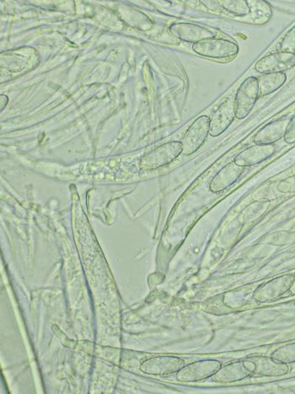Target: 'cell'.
<instances>
[{
  "label": "cell",
  "mask_w": 295,
  "mask_h": 394,
  "mask_svg": "<svg viewBox=\"0 0 295 394\" xmlns=\"http://www.w3.org/2000/svg\"><path fill=\"white\" fill-rule=\"evenodd\" d=\"M260 95L259 80L248 77L239 86L235 100V118L243 119L250 114Z\"/></svg>",
  "instance_id": "cell-1"
},
{
  "label": "cell",
  "mask_w": 295,
  "mask_h": 394,
  "mask_svg": "<svg viewBox=\"0 0 295 394\" xmlns=\"http://www.w3.org/2000/svg\"><path fill=\"white\" fill-rule=\"evenodd\" d=\"M286 143H295V115L289 120L288 128H287L286 134L284 135Z\"/></svg>",
  "instance_id": "cell-23"
},
{
  "label": "cell",
  "mask_w": 295,
  "mask_h": 394,
  "mask_svg": "<svg viewBox=\"0 0 295 394\" xmlns=\"http://www.w3.org/2000/svg\"><path fill=\"white\" fill-rule=\"evenodd\" d=\"M295 67L294 53L277 52L261 57L255 65V69L261 74L284 73Z\"/></svg>",
  "instance_id": "cell-6"
},
{
  "label": "cell",
  "mask_w": 295,
  "mask_h": 394,
  "mask_svg": "<svg viewBox=\"0 0 295 394\" xmlns=\"http://www.w3.org/2000/svg\"><path fill=\"white\" fill-rule=\"evenodd\" d=\"M280 50L295 55V26L286 33L280 44Z\"/></svg>",
  "instance_id": "cell-20"
},
{
  "label": "cell",
  "mask_w": 295,
  "mask_h": 394,
  "mask_svg": "<svg viewBox=\"0 0 295 394\" xmlns=\"http://www.w3.org/2000/svg\"><path fill=\"white\" fill-rule=\"evenodd\" d=\"M235 118V102L227 98L218 109L216 110L214 117L210 120V135L212 137H218L227 130Z\"/></svg>",
  "instance_id": "cell-10"
},
{
  "label": "cell",
  "mask_w": 295,
  "mask_h": 394,
  "mask_svg": "<svg viewBox=\"0 0 295 394\" xmlns=\"http://www.w3.org/2000/svg\"><path fill=\"white\" fill-rule=\"evenodd\" d=\"M257 80H259L260 95L265 97L281 88L285 84L287 76L284 73L265 74Z\"/></svg>",
  "instance_id": "cell-16"
},
{
  "label": "cell",
  "mask_w": 295,
  "mask_h": 394,
  "mask_svg": "<svg viewBox=\"0 0 295 394\" xmlns=\"http://www.w3.org/2000/svg\"><path fill=\"white\" fill-rule=\"evenodd\" d=\"M184 364V360L176 358H153L143 365V371L149 374H165L179 371Z\"/></svg>",
  "instance_id": "cell-14"
},
{
  "label": "cell",
  "mask_w": 295,
  "mask_h": 394,
  "mask_svg": "<svg viewBox=\"0 0 295 394\" xmlns=\"http://www.w3.org/2000/svg\"><path fill=\"white\" fill-rule=\"evenodd\" d=\"M182 151V144L178 141L162 144L143 157L140 163L141 168L144 170H155L165 167L177 159Z\"/></svg>",
  "instance_id": "cell-3"
},
{
  "label": "cell",
  "mask_w": 295,
  "mask_h": 394,
  "mask_svg": "<svg viewBox=\"0 0 295 394\" xmlns=\"http://www.w3.org/2000/svg\"><path fill=\"white\" fill-rule=\"evenodd\" d=\"M256 364V374L267 376H280L289 372L287 364L266 356H255L250 358Z\"/></svg>",
  "instance_id": "cell-15"
},
{
  "label": "cell",
  "mask_w": 295,
  "mask_h": 394,
  "mask_svg": "<svg viewBox=\"0 0 295 394\" xmlns=\"http://www.w3.org/2000/svg\"><path fill=\"white\" fill-rule=\"evenodd\" d=\"M272 240V243L277 244V246H284V245L295 243V233L280 232V233L273 235Z\"/></svg>",
  "instance_id": "cell-21"
},
{
  "label": "cell",
  "mask_w": 295,
  "mask_h": 394,
  "mask_svg": "<svg viewBox=\"0 0 295 394\" xmlns=\"http://www.w3.org/2000/svg\"><path fill=\"white\" fill-rule=\"evenodd\" d=\"M170 31L177 39L193 44L203 40L215 39L217 34V32L212 29L192 23L174 24L170 27Z\"/></svg>",
  "instance_id": "cell-8"
},
{
  "label": "cell",
  "mask_w": 295,
  "mask_h": 394,
  "mask_svg": "<svg viewBox=\"0 0 295 394\" xmlns=\"http://www.w3.org/2000/svg\"><path fill=\"white\" fill-rule=\"evenodd\" d=\"M220 368H221V363L219 360H201L184 368L180 372L178 379L186 381L203 380L213 376Z\"/></svg>",
  "instance_id": "cell-11"
},
{
  "label": "cell",
  "mask_w": 295,
  "mask_h": 394,
  "mask_svg": "<svg viewBox=\"0 0 295 394\" xmlns=\"http://www.w3.org/2000/svg\"><path fill=\"white\" fill-rule=\"evenodd\" d=\"M256 364L251 359L239 360V362H233L227 365V366L219 369V370L213 376V380L216 383H234L247 379L255 373Z\"/></svg>",
  "instance_id": "cell-5"
},
{
  "label": "cell",
  "mask_w": 295,
  "mask_h": 394,
  "mask_svg": "<svg viewBox=\"0 0 295 394\" xmlns=\"http://www.w3.org/2000/svg\"><path fill=\"white\" fill-rule=\"evenodd\" d=\"M210 120L207 116H202L195 120L192 125L189 127L184 137V143H182V147H184L182 153L184 155H193L205 143L207 135H210Z\"/></svg>",
  "instance_id": "cell-4"
},
{
  "label": "cell",
  "mask_w": 295,
  "mask_h": 394,
  "mask_svg": "<svg viewBox=\"0 0 295 394\" xmlns=\"http://www.w3.org/2000/svg\"><path fill=\"white\" fill-rule=\"evenodd\" d=\"M251 10L252 9V18L255 23L265 24L271 19L273 15L272 8L269 4L265 1H248Z\"/></svg>",
  "instance_id": "cell-17"
},
{
  "label": "cell",
  "mask_w": 295,
  "mask_h": 394,
  "mask_svg": "<svg viewBox=\"0 0 295 394\" xmlns=\"http://www.w3.org/2000/svg\"><path fill=\"white\" fill-rule=\"evenodd\" d=\"M277 189L281 193H295V176L287 177L282 180L277 185Z\"/></svg>",
  "instance_id": "cell-22"
},
{
  "label": "cell",
  "mask_w": 295,
  "mask_h": 394,
  "mask_svg": "<svg viewBox=\"0 0 295 394\" xmlns=\"http://www.w3.org/2000/svg\"><path fill=\"white\" fill-rule=\"evenodd\" d=\"M273 144H254L236 156L234 163L242 168L252 167L263 163L275 153Z\"/></svg>",
  "instance_id": "cell-9"
},
{
  "label": "cell",
  "mask_w": 295,
  "mask_h": 394,
  "mask_svg": "<svg viewBox=\"0 0 295 394\" xmlns=\"http://www.w3.org/2000/svg\"><path fill=\"white\" fill-rule=\"evenodd\" d=\"M289 292H291V294H295V279L294 280L292 286H291Z\"/></svg>",
  "instance_id": "cell-24"
},
{
  "label": "cell",
  "mask_w": 295,
  "mask_h": 394,
  "mask_svg": "<svg viewBox=\"0 0 295 394\" xmlns=\"http://www.w3.org/2000/svg\"><path fill=\"white\" fill-rule=\"evenodd\" d=\"M294 278L291 275H284L270 280L268 283L259 286L256 290L255 299L259 302H267L277 299L291 288L294 283Z\"/></svg>",
  "instance_id": "cell-7"
},
{
  "label": "cell",
  "mask_w": 295,
  "mask_h": 394,
  "mask_svg": "<svg viewBox=\"0 0 295 394\" xmlns=\"http://www.w3.org/2000/svg\"><path fill=\"white\" fill-rule=\"evenodd\" d=\"M289 123L288 118H281L267 124L256 133L253 141L257 144H273L277 142L284 138Z\"/></svg>",
  "instance_id": "cell-13"
},
{
  "label": "cell",
  "mask_w": 295,
  "mask_h": 394,
  "mask_svg": "<svg viewBox=\"0 0 295 394\" xmlns=\"http://www.w3.org/2000/svg\"><path fill=\"white\" fill-rule=\"evenodd\" d=\"M193 49L198 55L210 59H228L238 55V45L231 41L220 39H211L199 41L193 46Z\"/></svg>",
  "instance_id": "cell-2"
},
{
  "label": "cell",
  "mask_w": 295,
  "mask_h": 394,
  "mask_svg": "<svg viewBox=\"0 0 295 394\" xmlns=\"http://www.w3.org/2000/svg\"><path fill=\"white\" fill-rule=\"evenodd\" d=\"M272 358L284 364L294 363L295 343L286 344V346L278 348L272 354Z\"/></svg>",
  "instance_id": "cell-19"
},
{
  "label": "cell",
  "mask_w": 295,
  "mask_h": 394,
  "mask_svg": "<svg viewBox=\"0 0 295 394\" xmlns=\"http://www.w3.org/2000/svg\"><path fill=\"white\" fill-rule=\"evenodd\" d=\"M220 6L224 11L228 13L238 15L245 16L250 15L251 8L249 6L248 1H242V0H224V1H219Z\"/></svg>",
  "instance_id": "cell-18"
},
{
  "label": "cell",
  "mask_w": 295,
  "mask_h": 394,
  "mask_svg": "<svg viewBox=\"0 0 295 394\" xmlns=\"http://www.w3.org/2000/svg\"><path fill=\"white\" fill-rule=\"evenodd\" d=\"M244 168L236 165L234 161L224 165L220 171L216 174L210 182V189L213 193L222 192L234 184L239 177L242 175Z\"/></svg>",
  "instance_id": "cell-12"
}]
</instances>
